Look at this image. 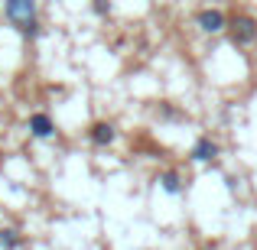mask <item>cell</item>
<instances>
[{
    "label": "cell",
    "instance_id": "6da1fadb",
    "mask_svg": "<svg viewBox=\"0 0 257 250\" xmlns=\"http://www.w3.org/2000/svg\"><path fill=\"white\" fill-rule=\"evenodd\" d=\"M4 17L23 39H39L43 23H39V4L36 0H4Z\"/></svg>",
    "mask_w": 257,
    "mask_h": 250
},
{
    "label": "cell",
    "instance_id": "7a4b0ae2",
    "mask_svg": "<svg viewBox=\"0 0 257 250\" xmlns=\"http://www.w3.org/2000/svg\"><path fill=\"white\" fill-rule=\"evenodd\" d=\"M225 33H228V39H231L234 46L247 49V46L257 43V20H254V17H244V13H238V17L228 20Z\"/></svg>",
    "mask_w": 257,
    "mask_h": 250
},
{
    "label": "cell",
    "instance_id": "3957f363",
    "mask_svg": "<svg viewBox=\"0 0 257 250\" xmlns=\"http://www.w3.org/2000/svg\"><path fill=\"white\" fill-rule=\"evenodd\" d=\"M195 26H199L205 36H218V33H225L228 17H225V10H218V7H202V10L195 13Z\"/></svg>",
    "mask_w": 257,
    "mask_h": 250
},
{
    "label": "cell",
    "instance_id": "277c9868",
    "mask_svg": "<svg viewBox=\"0 0 257 250\" xmlns=\"http://www.w3.org/2000/svg\"><path fill=\"white\" fill-rule=\"evenodd\" d=\"M26 130H30L33 140H52L59 133V127L46 111H36V114H30V120H26Z\"/></svg>",
    "mask_w": 257,
    "mask_h": 250
},
{
    "label": "cell",
    "instance_id": "5b68a950",
    "mask_svg": "<svg viewBox=\"0 0 257 250\" xmlns=\"http://www.w3.org/2000/svg\"><path fill=\"white\" fill-rule=\"evenodd\" d=\"M114 140H117V127H114L111 120H94V124L88 127V143L98 146V150H107Z\"/></svg>",
    "mask_w": 257,
    "mask_h": 250
},
{
    "label": "cell",
    "instance_id": "8992f818",
    "mask_svg": "<svg viewBox=\"0 0 257 250\" xmlns=\"http://www.w3.org/2000/svg\"><path fill=\"white\" fill-rule=\"evenodd\" d=\"M218 143H215L212 137H199L192 143V150H189V159L192 163H215V156H218Z\"/></svg>",
    "mask_w": 257,
    "mask_h": 250
},
{
    "label": "cell",
    "instance_id": "52a82bcc",
    "mask_svg": "<svg viewBox=\"0 0 257 250\" xmlns=\"http://www.w3.org/2000/svg\"><path fill=\"white\" fill-rule=\"evenodd\" d=\"M157 182L166 195H182V188H186V182H182V175L176 172V169H163V172L157 175Z\"/></svg>",
    "mask_w": 257,
    "mask_h": 250
},
{
    "label": "cell",
    "instance_id": "ba28073f",
    "mask_svg": "<svg viewBox=\"0 0 257 250\" xmlns=\"http://www.w3.org/2000/svg\"><path fill=\"white\" fill-rule=\"evenodd\" d=\"M26 244V237L17 227H0V250H20Z\"/></svg>",
    "mask_w": 257,
    "mask_h": 250
},
{
    "label": "cell",
    "instance_id": "9c48e42d",
    "mask_svg": "<svg viewBox=\"0 0 257 250\" xmlns=\"http://www.w3.org/2000/svg\"><path fill=\"white\" fill-rule=\"evenodd\" d=\"M94 13H98V17H107V13H111V4H107V0H94Z\"/></svg>",
    "mask_w": 257,
    "mask_h": 250
}]
</instances>
